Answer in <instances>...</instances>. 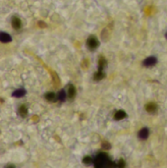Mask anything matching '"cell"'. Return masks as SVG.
Returning <instances> with one entry per match:
<instances>
[{
	"label": "cell",
	"instance_id": "1",
	"mask_svg": "<svg viewBox=\"0 0 167 168\" xmlns=\"http://www.w3.org/2000/svg\"><path fill=\"white\" fill-rule=\"evenodd\" d=\"M108 156L103 152H100L96 155L95 159H94V164H95V168H105V165L108 161Z\"/></svg>",
	"mask_w": 167,
	"mask_h": 168
},
{
	"label": "cell",
	"instance_id": "2",
	"mask_svg": "<svg viewBox=\"0 0 167 168\" xmlns=\"http://www.w3.org/2000/svg\"><path fill=\"white\" fill-rule=\"evenodd\" d=\"M98 44H99L98 39L96 38V37H94V35H91L87 41V46L89 47L90 50H95L96 48H98Z\"/></svg>",
	"mask_w": 167,
	"mask_h": 168
},
{
	"label": "cell",
	"instance_id": "3",
	"mask_svg": "<svg viewBox=\"0 0 167 168\" xmlns=\"http://www.w3.org/2000/svg\"><path fill=\"white\" fill-rule=\"evenodd\" d=\"M157 63V59L155 58V56H151V57H147L146 60H144L143 64L144 67H152Z\"/></svg>",
	"mask_w": 167,
	"mask_h": 168
},
{
	"label": "cell",
	"instance_id": "4",
	"mask_svg": "<svg viewBox=\"0 0 167 168\" xmlns=\"http://www.w3.org/2000/svg\"><path fill=\"white\" fill-rule=\"evenodd\" d=\"M12 27L15 30L21 29V27H22V21H21V19H19L18 17H14V18H13V19H12Z\"/></svg>",
	"mask_w": 167,
	"mask_h": 168
},
{
	"label": "cell",
	"instance_id": "5",
	"mask_svg": "<svg viewBox=\"0 0 167 168\" xmlns=\"http://www.w3.org/2000/svg\"><path fill=\"white\" fill-rule=\"evenodd\" d=\"M146 110L149 113H155L157 110V105L155 102H148L146 105Z\"/></svg>",
	"mask_w": 167,
	"mask_h": 168
},
{
	"label": "cell",
	"instance_id": "6",
	"mask_svg": "<svg viewBox=\"0 0 167 168\" xmlns=\"http://www.w3.org/2000/svg\"><path fill=\"white\" fill-rule=\"evenodd\" d=\"M148 135H149V131L147 128H143V129L139 132V138L140 140H147Z\"/></svg>",
	"mask_w": 167,
	"mask_h": 168
},
{
	"label": "cell",
	"instance_id": "7",
	"mask_svg": "<svg viewBox=\"0 0 167 168\" xmlns=\"http://www.w3.org/2000/svg\"><path fill=\"white\" fill-rule=\"evenodd\" d=\"M76 95V88L73 85H69L68 86V91H67V96L70 99L74 98V96Z\"/></svg>",
	"mask_w": 167,
	"mask_h": 168
},
{
	"label": "cell",
	"instance_id": "8",
	"mask_svg": "<svg viewBox=\"0 0 167 168\" xmlns=\"http://www.w3.org/2000/svg\"><path fill=\"white\" fill-rule=\"evenodd\" d=\"M107 65V61L104 58L103 56H100V58L98 59V70L103 71L104 67Z\"/></svg>",
	"mask_w": 167,
	"mask_h": 168
},
{
	"label": "cell",
	"instance_id": "9",
	"mask_svg": "<svg viewBox=\"0 0 167 168\" xmlns=\"http://www.w3.org/2000/svg\"><path fill=\"white\" fill-rule=\"evenodd\" d=\"M126 116L127 115L125 111H123V110H118L115 113V115H114V119H115V120H122V119L125 118Z\"/></svg>",
	"mask_w": 167,
	"mask_h": 168
},
{
	"label": "cell",
	"instance_id": "10",
	"mask_svg": "<svg viewBox=\"0 0 167 168\" xmlns=\"http://www.w3.org/2000/svg\"><path fill=\"white\" fill-rule=\"evenodd\" d=\"M105 77V74L103 71L101 70H98V72H96L94 74V81H100V80H102L103 78Z\"/></svg>",
	"mask_w": 167,
	"mask_h": 168
},
{
	"label": "cell",
	"instance_id": "11",
	"mask_svg": "<svg viewBox=\"0 0 167 168\" xmlns=\"http://www.w3.org/2000/svg\"><path fill=\"white\" fill-rule=\"evenodd\" d=\"M0 39H1L2 42H10L11 41V37L6 33H1L0 34Z\"/></svg>",
	"mask_w": 167,
	"mask_h": 168
},
{
	"label": "cell",
	"instance_id": "12",
	"mask_svg": "<svg viewBox=\"0 0 167 168\" xmlns=\"http://www.w3.org/2000/svg\"><path fill=\"white\" fill-rule=\"evenodd\" d=\"M26 95V91L24 90V88H19V90H16L14 92H13V96L15 97H22Z\"/></svg>",
	"mask_w": 167,
	"mask_h": 168
},
{
	"label": "cell",
	"instance_id": "13",
	"mask_svg": "<svg viewBox=\"0 0 167 168\" xmlns=\"http://www.w3.org/2000/svg\"><path fill=\"white\" fill-rule=\"evenodd\" d=\"M66 97H67V92H66L64 90H61L58 95H57V99L60 100V101H64L66 99Z\"/></svg>",
	"mask_w": 167,
	"mask_h": 168
},
{
	"label": "cell",
	"instance_id": "14",
	"mask_svg": "<svg viewBox=\"0 0 167 168\" xmlns=\"http://www.w3.org/2000/svg\"><path fill=\"white\" fill-rule=\"evenodd\" d=\"M45 98L48 100V101H55L56 100V98H57V96H56V95L54 94V92H47V94L45 95Z\"/></svg>",
	"mask_w": 167,
	"mask_h": 168
},
{
	"label": "cell",
	"instance_id": "15",
	"mask_svg": "<svg viewBox=\"0 0 167 168\" xmlns=\"http://www.w3.org/2000/svg\"><path fill=\"white\" fill-rule=\"evenodd\" d=\"M19 114L23 117H25L26 115L28 114V109H27V107H26V105H21L19 107Z\"/></svg>",
	"mask_w": 167,
	"mask_h": 168
},
{
	"label": "cell",
	"instance_id": "16",
	"mask_svg": "<svg viewBox=\"0 0 167 168\" xmlns=\"http://www.w3.org/2000/svg\"><path fill=\"white\" fill-rule=\"evenodd\" d=\"M83 162L85 163L86 165H91L94 161H93V158H91V156H86V157L83 158Z\"/></svg>",
	"mask_w": 167,
	"mask_h": 168
},
{
	"label": "cell",
	"instance_id": "17",
	"mask_svg": "<svg viewBox=\"0 0 167 168\" xmlns=\"http://www.w3.org/2000/svg\"><path fill=\"white\" fill-rule=\"evenodd\" d=\"M125 166H126L125 161L123 160V159H120L117 163V168H125Z\"/></svg>",
	"mask_w": 167,
	"mask_h": 168
},
{
	"label": "cell",
	"instance_id": "18",
	"mask_svg": "<svg viewBox=\"0 0 167 168\" xmlns=\"http://www.w3.org/2000/svg\"><path fill=\"white\" fill-rule=\"evenodd\" d=\"M6 168H15V167H14V165H8Z\"/></svg>",
	"mask_w": 167,
	"mask_h": 168
},
{
	"label": "cell",
	"instance_id": "19",
	"mask_svg": "<svg viewBox=\"0 0 167 168\" xmlns=\"http://www.w3.org/2000/svg\"><path fill=\"white\" fill-rule=\"evenodd\" d=\"M165 37H166V38H167V34H165Z\"/></svg>",
	"mask_w": 167,
	"mask_h": 168
}]
</instances>
